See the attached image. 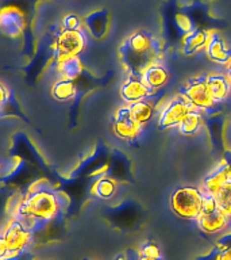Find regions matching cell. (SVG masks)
<instances>
[{"mask_svg":"<svg viewBox=\"0 0 231 260\" xmlns=\"http://www.w3.org/2000/svg\"><path fill=\"white\" fill-rule=\"evenodd\" d=\"M69 197L46 179H40L28 187L26 194L12 211V218L19 219L32 232L41 231L68 209Z\"/></svg>","mask_w":231,"mask_h":260,"instance_id":"cell-1","label":"cell"},{"mask_svg":"<svg viewBox=\"0 0 231 260\" xmlns=\"http://www.w3.org/2000/svg\"><path fill=\"white\" fill-rule=\"evenodd\" d=\"M164 48V41L151 32L139 30L123 41L118 50V56L122 67L129 75H141L149 65L162 61Z\"/></svg>","mask_w":231,"mask_h":260,"instance_id":"cell-2","label":"cell"},{"mask_svg":"<svg viewBox=\"0 0 231 260\" xmlns=\"http://www.w3.org/2000/svg\"><path fill=\"white\" fill-rule=\"evenodd\" d=\"M34 233L19 219L12 218L0 237V259L16 257L27 251L34 243Z\"/></svg>","mask_w":231,"mask_h":260,"instance_id":"cell-3","label":"cell"},{"mask_svg":"<svg viewBox=\"0 0 231 260\" xmlns=\"http://www.w3.org/2000/svg\"><path fill=\"white\" fill-rule=\"evenodd\" d=\"M206 194L202 187L182 186L173 191L170 197V207L177 217L196 221L202 214Z\"/></svg>","mask_w":231,"mask_h":260,"instance_id":"cell-4","label":"cell"},{"mask_svg":"<svg viewBox=\"0 0 231 260\" xmlns=\"http://www.w3.org/2000/svg\"><path fill=\"white\" fill-rule=\"evenodd\" d=\"M204 194L206 199H204L203 211L196 219L199 229L208 235H231V214L222 210L216 205L212 194L206 191Z\"/></svg>","mask_w":231,"mask_h":260,"instance_id":"cell-5","label":"cell"},{"mask_svg":"<svg viewBox=\"0 0 231 260\" xmlns=\"http://www.w3.org/2000/svg\"><path fill=\"white\" fill-rule=\"evenodd\" d=\"M85 46H87V36L84 30H69L62 27L54 37L53 56L58 64L69 57L79 56L80 53L84 52Z\"/></svg>","mask_w":231,"mask_h":260,"instance_id":"cell-6","label":"cell"},{"mask_svg":"<svg viewBox=\"0 0 231 260\" xmlns=\"http://www.w3.org/2000/svg\"><path fill=\"white\" fill-rule=\"evenodd\" d=\"M207 76H208V73H202V75L194 76L178 91V93L185 98L195 109L202 110V111L215 110L218 105V102H215L210 92V88L207 84Z\"/></svg>","mask_w":231,"mask_h":260,"instance_id":"cell-7","label":"cell"},{"mask_svg":"<svg viewBox=\"0 0 231 260\" xmlns=\"http://www.w3.org/2000/svg\"><path fill=\"white\" fill-rule=\"evenodd\" d=\"M194 109V106L178 93L177 96L170 99L161 109L160 117H158V126L164 130L177 127L178 123L182 121V118Z\"/></svg>","mask_w":231,"mask_h":260,"instance_id":"cell-8","label":"cell"},{"mask_svg":"<svg viewBox=\"0 0 231 260\" xmlns=\"http://www.w3.org/2000/svg\"><path fill=\"white\" fill-rule=\"evenodd\" d=\"M142 126L134 119L129 106L117 110L112 119V130L118 138L123 141H134L141 133Z\"/></svg>","mask_w":231,"mask_h":260,"instance_id":"cell-9","label":"cell"},{"mask_svg":"<svg viewBox=\"0 0 231 260\" xmlns=\"http://www.w3.org/2000/svg\"><path fill=\"white\" fill-rule=\"evenodd\" d=\"M156 95V89L146 84L141 75H129L121 87L122 99L131 105L134 102L147 101Z\"/></svg>","mask_w":231,"mask_h":260,"instance_id":"cell-10","label":"cell"},{"mask_svg":"<svg viewBox=\"0 0 231 260\" xmlns=\"http://www.w3.org/2000/svg\"><path fill=\"white\" fill-rule=\"evenodd\" d=\"M206 54L215 64L228 65L231 61V46L219 32L212 31L206 48Z\"/></svg>","mask_w":231,"mask_h":260,"instance_id":"cell-11","label":"cell"},{"mask_svg":"<svg viewBox=\"0 0 231 260\" xmlns=\"http://www.w3.org/2000/svg\"><path fill=\"white\" fill-rule=\"evenodd\" d=\"M26 20L22 11L18 8H4L0 14V28L7 37H19L24 30Z\"/></svg>","mask_w":231,"mask_h":260,"instance_id":"cell-12","label":"cell"},{"mask_svg":"<svg viewBox=\"0 0 231 260\" xmlns=\"http://www.w3.org/2000/svg\"><path fill=\"white\" fill-rule=\"evenodd\" d=\"M211 32L204 28H194L188 34H184L182 38V53L185 56H194L198 53L206 50L208 41L211 38Z\"/></svg>","mask_w":231,"mask_h":260,"instance_id":"cell-13","label":"cell"},{"mask_svg":"<svg viewBox=\"0 0 231 260\" xmlns=\"http://www.w3.org/2000/svg\"><path fill=\"white\" fill-rule=\"evenodd\" d=\"M207 84L210 88V92L215 102H224L227 101L231 95V79L228 75L219 72L208 73L207 76Z\"/></svg>","mask_w":231,"mask_h":260,"instance_id":"cell-14","label":"cell"},{"mask_svg":"<svg viewBox=\"0 0 231 260\" xmlns=\"http://www.w3.org/2000/svg\"><path fill=\"white\" fill-rule=\"evenodd\" d=\"M142 79L145 81L146 84L151 87L153 89H160L168 83L169 80V72L162 61L154 62V64L149 65L147 68L143 69V72L141 73Z\"/></svg>","mask_w":231,"mask_h":260,"instance_id":"cell-15","label":"cell"},{"mask_svg":"<svg viewBox=\"0 0 231 260\" xmlns=\"http://www.w3.org/2000/svg\"><path fill=\"white\" fill-rule=\"evenodd\" d=\"M84 26L88 30L89 34L95 38L104 37L107 27H108V12L104 10L93 11L88 16H85Z\"/></svg>","mask_w":231,"mask_h":260,"instance_id":"cell-16","label":"cell"},{"mask_svg":"<svg viewBox=\"0 0 231 260\" xmlns=\"http://www.w3.org/2000/svg\"><path fill=\"white\" fill-rule=\"evenodd\" d=\"M203 111L194 109L182 118V121L178 123L177 129L182 136H194L199 133L203 126Z\"/></svg>","mask_w":231,"mask_h":260,"instance_id":"cell-17","label":"cell"},{"mask_svg":"<svg viewBox=\"0 0 231 260\" xmlns=\"http://www.w3.org/2000/svg\"><path fill=\"white\" fill-rule=\"evenodd\" d=\"M215 202L222 210L231 214V175L219 183L212 192Z\"/></svg>","mask_w":231,"mask_h":260,"instance_id":"cell-18","label":"cell"},{"mask_svg":"<svg viewBox=\"0 0 231 260\" xmlns=\"http://www.w3.org/2000/svg\"><path fill=\"white\" fill-rule=\"evenodd\" d=\"M77 89L74 85V81L72 79L61 77L60 80L56 81L52 88V95L54 99L60 102L70 101L76 95Z\"/></svg>","mask_w":231,"mask_h":260,"instance_id":"cell-19","label":"cell"},{"mask_svg":"<svg viewBox=\"0 0 231 260\" xmlns=\"http://www.w3.org/2000/svg\"><path fill=\"white\" fill-rule=\"evenodd\" d=\"M129 107L134 119L141 126L146 125L154 115V106L147 101L134 102V103L129 105Z\"/></svg>","mask_w":231,"mask_h":260,"instance_id":"cell-20","label":"cell"},{"mask_svg":"<svg viewBox=\"0 0 231 260\" xmlns=\"http://www.w3.org/2000/svg\"><path fill=\"white\" fill-rule=\"evenodd\" d=\"M115 192H117V183L108 176L99 178L92 187V194L100 199L112 198Z\"/></svg>","mask_w":231,"mask_h":260,"instance_id":"cell-21","label":"cell"},{"mask_svg":"<svg viewBox=\"0 0 231 260\" xmlns=\"http://www.w3.org/2000/svg\"><path fill=\"white\" fill-rule=\"evenodd\" d=\"M57 65H58V73L61 75V77H66V79H72V80L80 76L81 71H83V65H81L79 56L69 57Z\"/></svg>","mask_w":231,"mask_h":260,"instance_id":"cell-22","label":"cell"},{"mask_svg":"<svg viewBox=\"0 0 231 260\" xmlns=\"http://www.w3.org/2000/svg\"><path fill=\"white\" fill-rule=\"evenodd\" d=\"M161 256V249L153 241H146L139 248V257L141 259H160Z\"/></svg>","mask_w":231,"mask_h":260,"instance_id":"cell-23","label":"cell"},{"mask_svg":"<svg viewBox=\"0 0 231 260\" xmlns=\"http://www.w3.org/2000/svg\"><path fill=\"white\" fill-rule=\"evenodd\" d=\"M62 27L69 30H83L84 27V20H81L80 16L74 14H69L62 19Z\"/></svg>","mask_w":231,"mask_h":260,"instance_id":"cell-24","label":"cell"},{"mask_svg":"<svg viewBox=\"0 0 231 260\" xmlns=\"http://www.w3.org/2000/svg\"><path fill=\"white\" fill-rule=\"evenodd\" d=\"M174 20H176V26H177V27L180 28V31H182L184 34H188V32H190L195 28L194 24H192V20H190L185 14H177L176 18H174Z\"/></svg>","mask_w":231,"mask_h":260,"instance_id":"cell-25","label":"cell"},{"mask_svg":"<svg viewBox=\"0 0 231 260\" xmlns=\"http://www.w3.org/2000/svg\"><path fill=\"white\" fill-rule=\"evenodd\" d=\"M207 259H220V260H231V247L214 248L212 253L206 256Z\"/></svg>","mask_w":231,"mask_h":260,"instance_id":"cell-26","label":"cell"},{"mask_svg":"<svg viewBox=\"0 0 231 260\" xmlns=\"http://www.w3.org/2000/svg\"><path fill=\"white\" fill-rule=\"evenodd\" d=\"M8 96H10V93H8L7 85L2 83V106L6 105V102L8 101Z\"/></svg>","mask_w":231,"mask_h":260,"instance_id":"cell-27","label":"cell"},{"mask_svg":"<svg viewBox=\"0 0 231 260\" xmlns=\"http://www.w3.org/2000/svg\"><path fill=\"white\" fill-rule=\"evenodd\" d=\"M107 170H108V166H103L100 170L93 171L92 174H91V176H101V175H103V172H105Z\"/></svg>","mask_w":231,"mask_h":260,"instance_id":"cell-28","label":"cell"},{"mask_svg":"<svg viewBox=\"0 0 231 260\" xmlns=\"http://www.w3.org/2000/svg\"><path fill=\"white\" fill-rule=\"evenodd\" d=\"M227 75H228V77L231 79V61H230V64L227 65Z\"/></svg>","mask_w":231,"mask_h":260,"instance_id":"cell-29","label":"cell"}]
</instances>
